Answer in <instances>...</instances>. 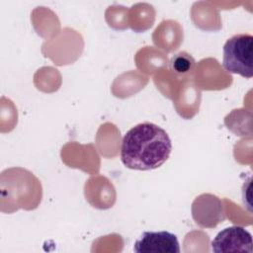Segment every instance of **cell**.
Returning <instances> with one entry per match:
<instances>
[{"label":"cell","instance_id":"1","mask_svg":"<svg viewBox=\"0 0 253 253\" xmlns=\"http://www.w3.org/2000/svg\"><path fill=\"white\" fill-rule=\"evenodd\" d=\"M171 151L172 142L164 128L152 123H141L124 135L121 160L128 169L154 170L167 161Z\"/></svg>","mask_w":253,"mask_h":253},{"label":"cell","instance_id":"3","mask_svg":"<svg viewBox=\"0 0 253 253\" xmlns=\"http://www.w3.org/2000/svg\"><path fill=\"white\" fill-rule=\"evenodd\" d=\"M192 216L202 228H214L226 218L221 200L212 194L204 193L192 203Z\"/></svg>","mask_w":253,"mask_h":253},{"label":"cell","instance_id":"4","mask_svg":"<svg viewBox=\"0 0 253 253\" xmlns=\"http://www.w3.org/2000/svg\"><path fill=\"white\" fill-rule=\"evenodd\" d=\"M252 235L244 227L233 225L219 231L211 243L212 252L252 253Z\"/></svg>","mask_w":253,"mask_h":253},{"label":"cell","instance_id":"5","mask_svg":"<svg viewBox=\"0 0 253 253\" xmlns=\"http://www.w3.org/2000/svg\"><path fill=\"white\" fill-rule=\"evenodd\" d=\"M136 253H180V245L175 234L162 231H145L134 242Z\"/></svg>","mask_w":253,"mask_h":253},{"label":"cell","instance_id":"6","mask_svg":"<svg viewBox=\"0 0 253 253\" xmlns=\"http://www.w3.org/2000/svg\"><path fill=\"white\" fill-rule=\"evenodd\" d=\"M196 65L193 56L186 51H181L174 55L170 60L171 69L178 75H188L192 73Z\"/></svg>","mask_w":253,"mask_h":253},{"label":"cell","instance_id":"2","mask_svg":"<svg viewBox=\"0 0 253 253\" xmlns=\"http://www.w3.org/2000/svg\"><path fill=\"white\" fill-rule=\"evenodd\" d=\"M252 53L253 37L249 34L235 35L223 45L222 66L229 73L249 79L253 76Z\"/></svg>","mask_w":253,"mask_h":253}]
</instances>
